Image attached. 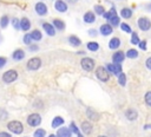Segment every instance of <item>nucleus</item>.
<instances>
[{
    "mask_svg": "<svg viewBox=\"0 0 151 137\" xmlns=\"http://www.w3.org/2000/svg\"><path fill=\"white\" fill-rule=\"evenodd\" d=\"M41 123V116L39 113H31L27 117V124L32 128H37L39 126Z\"/></svg>",
    "mask_w": 151,
    "mask_h": 137,
    "instance_id": "nucleus-5",
    "label": "nucleus"
},
{
    "mask_svg": "<svg viewBox=\"0 0 151 137\" xmlns=\"http://www.w3.org/2000/svg\"><path fill=\"white\" fill-rule=\"evenodd\" d=\"M145 66L151 71V57H149V58L146 59V61H145Z\"/></svg>",
    "mask_w": 151,
    "mask_h": 137,
    "instance_id": "nucleus-44",
    "label": "nucleus"
},
{
    "mask_svg": "<svg viewBox=\"0 0 151 137\" xmlns=\"http://www.w3.org/2000/svg\"><path fill=\"white\" fill-rule=\"evenodd\" d=\"M86 47H87V50H90L92 52H96V51L99 50V44L97 41H90V43H87Z\"/></svg>",
    "mask_w": 151,
    "mask_h": 137,
    "instance_id": "nucleus-29",
    "label": "nucleus"
},
{
    "mask_svg": "<svg viewBox=\"0 0 151 137\" xmlns=\"http://www.w3.org/2000/svg\"><path fill=\"white\" fill-rule=\"evenodd\" d=\"M27 68L31 70V71H35L38 68H40L41 66V59L38 58V57H34V58H31L28 61H27Z\"/></svg>",
    "mask_w": 151,
    "mask_h": 137,
    "instance_id": "nucleus-7",
    "label": "nucleus"
},
{
    "mask_svg": "<svg viewBox=\"0 0 151 137\" xmlns=\"http://www.w3.org/2000/svg\"><path fill=\"white\" fill-rule=\"evenodd\" d=\"M45 135H46L45 129H37L33 133V137H45Z\"/></svg>",
    "mask_w": 151,
    "mask_h": 137,
    "instance_id": "nucleus-37",
    "label": "nucleus"
},
{
    "mask_svg": "<svg viewBox=\"0 0 151 137\" xmlns=\"http://www.w3.org/2000/svg\"><path fill=\"white\" fill-rule=\"evenodd\" d=\"M139 48L143 50V51H146V47H147V44H146V40H142L139 44H138Z\"/></svg>",
    "mask_w": 151,
    "mask_h": 137,
    "instance_id": "nucleus-41",
    "label": "nucleus"
},
{
    "mask_svg": "<svg viewBox=\"0 0 151 137\" xmlns=\"http://www.w3.org/2000/svg\"><path fill=\"white\" fill-rule=\"evenodd\" d=\"M99 32L101 35H110L113 32V27L107 22V24H103L99 28Z\"/></svg>",
    "mask_w": 151,
    "mask_h": 137,
    "instance_id": "nucleus-12",
    "label": "nucleus"
},
{
    "mask_svg": "<svg viewBox=\"0 0 151 137\" xmlns=\"http://www.w3.org/2000/svg\"><path fill=\"white\" fill-rule=\"evenodd\" d=\"M125 117H126L129 120H134V119L138 118V112H137L134 109L130 107V109H127V110L125 111Z\"/></svg>",
    "mask_w": 151,
    "mask_h": 137,
    "instance_id": "nucleus-16",
    "label": "nucleus"
},
{
    "mask_svg": "<svg viewBox=\"0 0 151 137\" xmlns=\"http://www.w3.org/2000/svg\"><path fill=\"white\" fill-rule=\"evenodd\" d=\"M125 56H126L129 59H136V58L138 57V51H137L136 48H130V50L126 51Z\"/></svg>",
    "mask_w": 151,
    "mask_h": 137,
    "instance_id": "nucleus-28",
    "label": "nucleus"
},
{
    "mask_svg": "<svg viewBox=\"0 0 151 137\" xmlns=\"http://www.w3.org/2000/svg\"><path fill=\"white\" fill-rule=\"evenodd\" d=\"M84 22H86V24H93L94 21H96V15H94V13L93 12H86L85 14H84Z\"/></svg>",
    "mask_w": 151,
    "mask_h": 137,
    "instance_id": "nucleus-19",
    "label": "nucleus"
},
{
    "mask_svg": "<svg viewBox=\"0 0 151 137\" xmlns=\"http://www.w3.org/2000/svg\"><path fill=\"white\" fill-rule=\"evenodd\" d=\"M139 43H140L139 35H138L136 32H132V33H131V44H132V45H138Z\"/></svg>",
    "mask_w": 151,
    "mask_h": 137,
    "instance_id": "nucleus-32",
    "label": "nucleus"
},
{
    "mask_svg": "<svg viewBox=\"0 0 151 137\" xmlns=\"http://www.w3.org/2000/svg\"><path fill=\"white\" fill-rule=\"evenodd\" d=\"M52 25H53V26L55 27V30H58V31L65 30V22H64L63 20H60V19H53Z\"/></svg>",
    "mask_w": 151,
    "mask_h": 137,
    "instance_id": "nucleus-23",
    "label": "nucleus"
},
{
    "mask_svg": "<svg viewBox=\"0 0 151 137\" xmlns=\"http://www.w3.org/2000/svg\"><path fill=\"white\" fill-rule=\"evenodd\" d=\"M35 12L38 15H46L47 14V6L44 4V2H37L35 4V7H34Z\"/></svg>",
    "mask_w": 151,
    "mask_h": 137,
    "instance_id": "nucleus-9",
    "label": "nucleus"
},
{
    "mask_svg": "<svg viewBox=\"0 0 151 137\" xmlns=\"http://www.w3.org/2000/svg\"><path fill=\"white\" fill-rule=\"evenodd\" d=\"M66 2H70V4H76L78 0H65Z\"/></svg>",
    "mask_w": 151,
    "mask_h": 137,
    "instance_id": "nucleus-48",
    "label": "nucleus"
},
{
    "mask_svg": "<svg viewBox=\"0 0 151 137\" xmlns=\"http://www.w3.org/2000/svg\"><path fill=\"white\" fill-rule=\"evenodd\" d=\"M28 50L32 51V52H33V51H38V50H39V46H38V45H33V44H31V45L28 46Z\"/></svg>",
    "mask_w": 151,
    "mask_h": 137,
    "instance_id": "nucleus-43",
    "label": "nucleus"
},
{
    "mask_svg": "<svg viewBox=\"0 0 151 137\" xmlns=\"http://www.w3.org/2000/svg\"><path fill=\"white\" fill-rule=\"evenodd\" d=\"M109 24H110L112 27L118 26V25L120 24V18H119L118 15H116V17H113L112 19H110V20H109Z\"/></svg>",
    "mask_w": 151,
    "mask_h": 137,
    "instance_id": "nucleus-34",
    "label": "nucleus"
},
{
    "mask_svg": "<svg viewBox=\"0 0 151 137\" xmlns=\"http://www.w3.org/2000/svg\"><path fill=\"white\" fill-rule=\"evenodd\" d=\"M7 129H8L11 132L15 133V135H20V133H22V131H24V125H22V123L19 122V120H11V122L7 124Z\"/></svg>",
    "mask_w": 151,
    "mask_h": 137,
    "instance_id": "nucleus-1",
    "label": "nucleus"
},
{
    "mask_svg": "<svg viewBox=\"0 0 151 137\" xmlns=\"http://www.w3.org/2000/svg\"><path fill=\"white\" fill-rule=\"evenodd\" d=\"M31 35H32V38H33V41H39V40H41V38H42V33H41L39 30H37V28L31 32Z\"/></svg>",
    "mask_w": 151,
    "mask_h": 137,
    "instance_id": "nucleus-27",
    "label": "nucleus"
},
{
    "mask_svg": "<svg viewBox=\"0 0 151 137\" xmlns=\"http://www.w3.org/2000/svg\"><path fill=\"white\" fill-rule=\"evenodd\" d=\"M96 77H97L100 81L106 83V81H109V79H110V72H109V70H107L106 67L99 66V67H97V70H96Z\"/></svg>",
    "mask_w": 151,
    "mask_h": 137,
    "instance_id": "nucleus-2",
    "label": "nucleus"
},
{
    "mask_svg": "<svg viewBox=\"0 0 151 137\" xmlns=\"http://www.w3.org/2000/svg\"><path fill=\"white\" fill-rule=\"evenodd\" d=\"M0 137H12V135H11V133H8V132L1 131V132H0Z\"/></svg>",
    "mask_w": 151,
    "mask_h": 137,
    "instance_id": "nucleus-46",
    "label": "nucleus"
},
{
    "mask_svg": "<svg viewBox=\"0 0 151 137\" xmlns=\"http://www.w3.org/2000/svg\"><path fill=\"white\" fill-rule=\"evenodd\" d=\"M12 25H13V27H14L15 30H19V28H20V20L17 19V18H14V19L12 20Z\"/></svg>",
    "mask_w": 151,
    "mask_h": 137,
    "instance_id": "nucleus-40",
    "label": "nucleus"
},
{
    "mask_svg": "<svg viewBox=\"0 0 151 137\" xmlns=\"http://www.w3.org/2000/svg\"><path fill=\"white\" fill-rule=\"evenodd\" d=\"M98 137H106V136H98Z\"/></svg>",
    "mask_w": 151,
    "mask_h": 137,
    "instance_id": "nucleus-52",
    "label": "nucleus"
},
{
    "mask_svg": "<svg viewBox=\"0 0 151 137\" xmlns=\"http://www.w3.org/2000/svg\"><path fill=\"white\" fill-rule=\"evenodd\" d=\"M132 9L131 8H127V7H124L122 11H120V15L124 18V19H130L132 17Z\"/></svg>",
    "mask_w": 151,
    "mask_h": 137,
    "instance_id": "nucleus-25",
    "label": "nucleus"
},
{
    "mask_svg": "<svg viewBox=\"0 0 151 137\" xmlns=\"http://www.w3.org/2000/svg\"><path fill=\"white\" fill-rule=\"evenodd\" d=\"M80 65H81V67H83L85 71H87V72L93 71L94 67H96V63H94V60H93L92 58H88V57L83 58L81 61H80Z\"/></svg>",
    "mask_w": 151,
    "mask_h": 137,
    "instance_id": "nucleus-3",
    "label": "nucleus"
},
{
    "mask_svg": "<svg viewBox=\"0 0 151 137\" xmlns=\"http://www.w3.org/2000/svg\"><path fill=\"white\" fill-rule=\"evenodd\" d=\"M77 137H83V135H80V133H78V136Z\"/></svg>",
    "mask_w": 151,
    "mask_h": 137,
    "instance_id": "nucleus-50",
    "label": "nucleus"
},
{
    "mask_svg": "<svg viewBox=\"0 0 151 137\" xmlns=\"http://www.w3.org/2000/svg\"><path fill=\"white\" fill-rule=\"evenodd\" d=\"M54 8L59 12V13H65L67 11V4L63 0H55L54 2Z\"/></svg>",
    "mask_w": 151,
    "mask_h": 137,
    "instance_id": "nucleus-11",
    "label": "nucleus"
},
{
    "mask_svg": "<svg viewBox=\"0 0 151 137\" xmlns=\"http://www.w3.org/2000/svg\"><path fill=\"white\" fill-rule=\"evenodd\" d=\"M119 46H120V39L118 37H113L109 41V48H111V50H117Z\"/></svg>",
    "mask_w": 151,
    "mask_h": 137,
    "instance_id": "nucleus-21",
    "label": "nucleus"
},
{
    "mask_svg": "<svg viewBox=\"0 0 151 137\" xmlns=\"http://www.w3.org/2000/svg\"><path fill=\"white\" fill-rule=\"evenodd\" d=\"M147 8H149V9H151V5H150V6H147Z\"/></svg>",
    "mask_w": 151,
    "mask_h": 137,
    "instance_id": "nucleus-51",
    "label": "nucleus"
},
{
    "mask_svg": "<svg viewBox=\"0 0 151 137\" xmlns=\"http://www.w3.org/2000/svg\"><path fill=\"white\" fill-rule=\"evenodd\" d=\"M80 128H81L83 132H84V133H86V135H88V133H91V132H92V125H91V123H90V122H87V120L83 122V123H81V125H80Z\"/></svg>",
    "mask_w": 151,
    "mask_h": 137,
    "instance_id": "nucleus-22",
    "label": "nucleus"
},
{
    "mask_svg": "<svg viewBox=\"0 0 151 137\" xmlns=\"http://www.w3.org/2000/svg\"><path fill=\"white\" fill-rule=\"evenodd\" d=\"M86 116L88 117V119L94 120V122H97L99 119V113L97 111H94L93 109H90V107L86 110Z\"/></svg>",
    "mask_w": 151,
    "mask_h": 137,
    "instance_id": "nucleus-20",
    "label": "nucleus"
},
{
    "mask_svg": "<svg viewBox=\"0 0 151 137\" xmlns=\"http://www.w3.org/2000/svg\"><path fill=\"white\" fill-rule=\"evenodd\" d=\"M22 41H24L25 45H28V46H29V45L33 43V38H32L31 33H26V34L24 35V38H22Z\"/></svg>",
    "mask_w": 151,
    "mask_h": 137,
    "instance_id": "nucleus-30",
    "label": "nucleus"
},
{
    "mask_svg": "<svg viewBox=\"0 0 151 137\" xmlns=\"http://www.w3.org/2000/svg\"><path fill=\"white\" fill-rule=\"evenodd\" d=\"M116 15H117L116 8H114V7H111V9H110V11H107V12H105L103 17H104L106 20H110V19H112V18H113V17H116Z\"/></svg>",
    "mask_w": 151,
    "mask_h": 137,
    "instance_id": "nucleus-26",
    "label": "nucleus"
},
{
    "mask_svg": "<svg viewBox=\"0 0 151 137\" xmlns=\"http://www.w3.org/2000/svg\"><path fill=\"white\" fill-rule=\"evenodd\" d=\"M12 58H13L14 60H17V61L22 60V59L25 58V52H24V50H21V48H17V50L12 53Z\"/></svg>",
    "mask_w": 151,
    "mask_h": 137,
    "instance_id": "nucleus-18",
    "label": "nucleus"
},
{
    "mask_svg": "<svg viewBox=\"0 0 151 137\" xmlns=\"http://www.w3.org/2000/svg\"><path fill=\"white\" fill-rule=\"evenodd\" d=\"M18 79V72L15 70H8L2 74V80L6 84H11Z\"/></svg>",
    "mask_w": 151,
    "mask_h": 137,
    "instance_id": "nucleus-4",
    "label": "nucleus"
},
{
    "mask_svg": "<svg viewBox=\"0 0 151 137\" xmlns=\"http://www.w3.org/2000/svg\"><path fill=\"white\" fill-rule=\"evenodd\" d=\"M48 137H59V136H58V135H50Z\"/></svg>",
    "mask_w": 151,
    "mask_h": 137,
    "instance_id": "nucleus-49",
    "label": "nucleus"
},
{
    "mask_svg": "<svg viewBox=\"0 0 151 137\" xmlns=\"http://www.w3.org/2000/svg\"><path fill=\"white\" fill-rule=\"evenodd\" d=\"M64 118L63 117H60V116H55L53 119H52V123H51V126L53 128V129H59L63 124H64Z\"/></svg>",
    "mask_w": 151,
    "mask_h": 137,
    "instance_id": "nucleus-17",
    "label": "nucleus"
},
{
    "mask_svg": "<svg viewBox=\"0 0 151 137\" xmlns=\"http://www.w3.org/2000/svg\"><path fill=\"white\" fill-rule=\"evenodd\" d=\"M57 135H58L59 137H71V136H72V131H71V129H70V128L60 126V128L58 129Z\"/></svg>",
    "mask_w": 151,
    "mask_h": 137,
    "instance_id": "nucleus-14",
    "label": "nucleus"
},
{
    "mask_svg": "<svg viewBox=\"0 0 151 137\" xmlns=\"http://www.w3.org/2000/svg\"><path fill=\"white\" fill-rule=\"evenodd\" d=\"M8 22H9L8 17L7 15H2L1 19H0V26H1V28H6L7 25H8Z\"/></svg>",
    "mask_w": 151,
    "mask_h": 137,
    "instance_id": "nucleus-35",
    "label": "nucleus"
},
{
    "mask_svg": "<svg viewBox=\"0 0 151 137\" xmlns=\"http://www.w3.org/2000/svg\"><path fill=\"white\" fill-rule=\"evenodd\" d=\"M29 28H31V21H29V19L26 18V17L21 18L20 19V30H22L24 32H26Z\"/></svg>",
    "mask_w": 151,
    "mask_h": 137,
    "instance_id": "nucleus-15",
    "label": "nucleus"
},
{
    "mask_svg": "<svg viewBox=\"0 0 151 137\" xmlns=\"http://www.w3.org/2000/svg\"><path fill=\"white\" fill-rule=\"evenodd\" d=\"M88 34H90L91 37H96V35H97V31H96L94 28H92V30H88Z\"/></svg>",
    "mask_w": 151,
    "mask_h": 137,
    "instance_id": "nucleus-45",
    "label": "nucleus"
},
{
    "mask_svg": "<svg viewBox=\"0 0 151 137\" xmlns=\"http://www.w3.org/2000/svg\"><path fill=\"white\" fill-rule=\"evenodd\" d=\"M120 30L123 32H126V33H132V28L127 22H122L120 24Z\"/></svg>",
    "mask_w": 151,
    "mask_h": 137,
    "instance_id": "nucleus-31",
    "label": "nucleus"
},
{
    "mask_svg": "<svg viewBox=\"0 0 151 137\" xmlns=\"http://www.w3.org/2000/svg\"><path fill=\"white\" fill-rule=\"evenodd\" d=\"M7 63V58L6 57H1L0 56V68H2Z\"/></svg>",
    "mask_w": 151,
    "mask_h": 137,
    "instance_id": "nucleus-42",
    "label": "nucleus"
},
{
    "mask_svg": "<svg viewBox=\"0 0 151 137\" xmlns=\"http://www.w3.org/2000/svg\"><path fill=\"white\" fill-rule=\"evenodd\" d=\"M117 77H118V83H119V85L125 86V84H126V76H125V73L122 72V73L118 74Z\"/></svg>",
    "mask_w": 151,
    "mask_h": 137,
    "instance_id": "nucleus-36",
    "label": "nucleus"
},
{
    "mask_svg": "<svg viewBox=\"0 0 151 137\" xmlns=\"http://www.w3.org/2000/svg\"><path fill=\"white\" fill-rule=\"evenodd\" d=\"M70 129H71V131H72V132L77 133V135H78V133H80V132H79V129L77 128V125H76V123H74V122H71V124H70Z\"/></svg>",
    "mask_w": 151,
    "mask_h": 137,
    "instance_id": "nucleus-39",
    "label": "nucleus"
},
{
    "mask_svg": "<svg viewBox=\"0 0 151 137\" xmlns=\"http://www.w3.org/2000/svg\"><path fill=\"white\" fill-rule=\"evenodd\" d=\"M93 9H94V12H96L98 15H104V13L106 12L105 8H104L101 5H96V6L93 7Z\"/></svg>",
    "mask_w": 151,
    "mask_h": 137,
    "instance_id": "nucleus-33",
    "label": "nucleus"
},
{
    "mask_svg": "<svg viewBox=\"0 0 151 137\" xmlns=\"http://www.w3.org/2000/svg\"><path fill=\"white\" fill-rule=\"evenodd\" d=\"M68 43L71 44V46L78 47V46L81 44V40H80L77 35H70V37H68Z\"/></svg>",
    "mask_w": 151,
    "mask_h": 137,
    "instance_id": "nucleus-24",
    "label": "nucleus"
},
{
    "mask_svg": "<svg viewBox=\"0 0 151 137\" xmlns=\"http://www.w3.org/2000/svg\"><path fill=\"white\" fill-rule=\"evenodd\" d=\"M144 129H145V130L151 129V124H145V125H144Z\"/></svg>",
    "mask_w": 151,
    "mask_h": 137,
    "instance_id": "nucleus-47",
    "label": "nucleus"
},
{
    "mask_svg": "<svg viewBox=\"0 0 151 137\" xmlns=\"http://www.w3.org/2000/svg\"><path fill=\"white\" fill-rule=\"evenodd\" d=\"M144 100H145L146 105H147L149 107H151V91H149V92L145 93V96H144Z\"/></svg>",
    "mask_w": 151,
    "mask_h": 137,
    "instance_id": "nucleus-38",
    "label": "nucleus"
},
{
    "mask_svg": "<svg viewBox=\"0 0 151 137\" xmlns=\"http://www.w3.org/2000/svg\"><path fill=\"white\" fill-rule=\"evenodd\" d=\"M42 28H44V31L46 32V34H48V35H51V37L55 35V27H54L52 24L44 22V24H42Z\"/></svg>",
    "mask_w": 151,
    "mask_h": 137,
    "instance_id": "nucleus-13",
    "label": "nucleus"
},
{
    "mask_svg": "<svg viewBox=\"0 0 151 137\" xmlns=\"http://www.w3.org/2000/svg\"><path fill=\"white\" fill-rule=\"evenodd\" d=\"M125 57L126 56H125V53L123 51H117V52H114L112 54V60H113L114 64H122L124 61Z\"/></svg>",
    "mask_w": 151,
    "mask_h": 137,
    "instance_id": "nucleus-10",
    "label": "nucleus"
},
{
    "mask_svg": "<svg viewBox=\"0 0 151 137\" xmlns=\"http://www.w3.org/2000/svg\"><path fill=\"white\" fill-rule=\"evenodd\" d=\"M106 68L109 70V72H111V73H113V74H116V76H118V74H120V73L123 72V68H122V65H120V64L110 63V64L106 65Z\"/></svg>",
    "mask_w": 151,
    "mask_h": 137,
    "instance_id": "nucleus-8",
    "label": "nucleus"
},
{
    "mask_svg": "<svg viewBox=\"0 0 151 137\" xmlns=\"http://www.w3.org/2000/svg\"><path fill=\"white\" fill-rule=\"evenodd\" d=\"M137 24H138V27H139L142 31H144V32H146V31H149V30L151 28V21H150V19L146 18V17H140V18L137 20Z\"/></svg>",
    "mask_w": 151,
    "mask_h": 137,
    "instance_id": "nucleus-6",
    "label": "nucleus"
}]
</instances>
